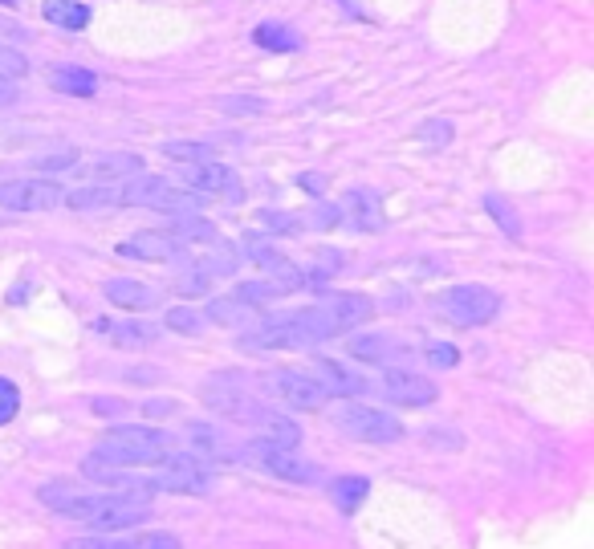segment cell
Masks as SVG:
<instances>
[{
	"label": "cell",
	"instance_id": "cell-22",
	"mask_svg": "<svg viewBox=\"0 0 594 549\" xmlns=\"http://www.w3.org/2000/svg\"><path fill=\"white\" fill-rule=\"evenodd\" d=\"M367 493H371V480L367 476H338L334 484H330V501H334V509L338 513H359V505L367 501Z\"/></svg>",
	"mask_w": 594,
	"mask_h": 549
},
{
	"label": "cell",
	"instance_id": "cell-12",
	"mask_svg": "<svg viewBox=\"0 0 594 549\" xmlns=\"http://www.w3.org/2000/svg\"><path fill=\"white\" fill-rule=\"evenodd\" d=\"M184 175V183L200 196H220V192H232L241 196V179H236L220 159H208V163H175Z\"/></svg>",
	"mask_w": 594,
	"mask_h": 549
},
{
	"label": "cell",
	"instance_id": "cell-32",
	"mask_svg": "<svg viewBox=\"0 0 594 549\" xmlns=\"http://www.w3.org/2000/svg\"><path fill=\"white\" fill-rule=\"evenodd\" d=\"M485 212L497 220V228H501L509 240H517V236H521V216L513 212V204H509L505 196H485Z\"/></svg>",
	"mask_w": 594,
	"mask_h": 549
},
{
	"label": "cell",
	"instance_id": "cell-21",
	"mask_svg": "<svg viewBox=\"0 0 594 549\" xmlns=\"http://www.w3.org/2000/svg\"><path fill=\"white\" fill-rule=\"evenodd\" d=\"M204 322L245 330V326H253V310H249V305H241L236 297H212V301L204 305Z\"/></svg>",
	"mask_w": 594,
	"mask_h": 549
},
{
	"label": "cell",
	"instance_id": "cell-47",
	"mask_svg": "<svg viewBox=\"0 0 594 549\" xmlns=\"http://www.w3.org/2000/svg\"><path fill=\"white\" fill-rule=\"evenodd\" d=\"M424 444H432V448H460L464 440H460V436H440V432H424Z\"/></svg>",
	"mask_w": 594,
	"mask_h": 549
},
{
	"label": "cell",
	"instance_id": "cell-45",
	"mask_svg": "<svg viewBox=\"0 0 594 549\" xmlns=\"http://www.w3.org/2000/svg\"><path fill=\"white\" fill-rule=\"evenodd\" d=\"M265 224H269V232H297V228H302V216L273 212V216H265Z\"/></svg>",
	"mask_w": 594,
	"mask_h": 549
},
{
	"label": "cell",
	"instance_id": "cell-49",
	"mask_svg": "<svg viewBox=\"0 0 594 549\" xmlns=\"http://www.w3.org/2000/svg\"><path fill=\"white\" fill-rule=\"evenodd\" d=\"M127 379H131V383H151V379H159V375H155V371H127Z\"/></svg>",
	"mask_w": 594,
	"mask_h": 549
},
{
	"label": "cell",
	"instance_id": "cell-24",
	"mask_svg": "<svg viewBox=\"0 0 594 549\" xmlns=\"http://www.w3.org/2000/svg\"><path fill=\"white\" fill-rule=\"evenodd\" d=\"M49 86L57 94H74V98H94L98 94V78L90 70H78V66H62L49 74Z\"/></svg>",
	"mask_w": 594,
	"mask_h": 549
},
{
	"label": "cell",
	"instance_id": "cell-43",
	"mask_svg": "<svg viewBox=\"0 0 594 549\" xmlns=\"http://www.w3.org/2000/svg\"><path fill=\"white\" fill-rule=\"evenodd\" d=\"M139 411H143L147 419H159V415H175V411H180V403H175V399H147Z\"/></svg>",
	"mask_w": 594,
	"mask_h": 549
},
{
	"label": "cell",
	"instance_id": "cell-11",
	"mask_svg": "<svg viewBox=\"0 0 594 549\" xmlns=\"http://www.w3.org/2000/svg\"><path fill=\"white\" fill-rule=\"evenodd\" d=\"M200 399H204V407H212L220 415H232V419H253V411H257V403L241 391V375H216V379H208L200 387Z\"/></svg>",
	"mask_w": 594,
	"mask_h": 549
},
{
	"label": "cell",
	"instance_id": "cell-25",
	"mask_svg": "<svg viewBox=\"0 0 594 549\" xmlns=\"http://www.w3.org/2000/svg\"><path fill=\"white\" fill-rule=\"evenodd\" d=\"M143 171V155H131V151H110V155H102L98 163H94V175L98 179H131V175H139Z\"/></svg>",
	"mask_w": 594,
	"mask_h": 549
},
{
	"label": "cell",
	"instance_id": "cell-16",
	"mask_svg": "<svg viewBox=\"0 0 594 549\" xmlns=\"http://www.w3.org/2000/svg\"><path fill=\"white\" fill-rule=\"evenodd\" d=\"M411 354L407 342L399 338H387V334H359L350 338V358H359L367 366H391V362H403Z\"/></svg>",
	"mask_w": 594,
	"mask_h": 549
},
{
	"label": "cell",
	"instance_id": "cell-27",
	"mask_svg": "<svg viewBox=\"0 0 594 549\" xmlns=\"http://www.w3.org/2000/svg\"><path fill=\"white\" fill-rule=\"evenodd\" d=\"M167 232L180 240V244H216V240H220V232H216L208 220H196L192 212L180 216V220H175V228H167Z\"/></svg>",
	"mask_w": 594,
	"mask_h": 549
},
{
	"label": "cell",
	"instance_id": "cell-34",
	"mask_svg": "<svg viewBox=\"0 0 594 549\" xmlns=\"http://www.w3.org/2000/svg\"><path fill=\"white\" fill-rule=\"evenodd\" d=\"M17 411H21V391H17V383H13V379H0V427L13 423Z\"/></svg>",
	"mask_w": 594,
	"mask_h": 549
},
{
	"label": "cell",
	"instance_id": "cell-19",
	"mask_svg": "<svg viewBox=\"0 0 594 549\" xmlns=\"http://www.w3.org/2000/svg\"><path fill=\"white\" fill-rule=\"evenodd\" d=\"M253 261H257V269L285 293V289H302L306 285V273L302 269H297L289 257H281L277 249H261V244H257V249H253Z\"/></svg>",
	"mask_w": 594,
	"mask_h": 549
},
{
	"label": "cell",
	"instance_id": "cell-41",
	"mask_svg": "<svg viewBox=\"0 0 594 549\" xmlns=\"http://www.w3.org/2000/svg\"><path fill=\"white\" fill-rule=\"evenodd\" d=\"M90 411H94V415H102V419H106V415L114 419V415L131 411V403H127V399H90Z\"/></svg>",
	"mask_w": 594,
	"mask_h": 549
},
{
	"label": "cell",
	"instance_id": "cell-46",
	"mask_svg": "<svg viewBox=\"0 0 594 549\" xmlns=\"http://www.w3.org/2000/svg\"><path fill=\"white\" fill-rule=\"evenodd\" d=\"M314 220H318V224H326V228H334V224H342V212H338V208H330V204H318Z\"/></svg>",
	"mask_w": 594,
	"mask_h": 549
},
{
	"label": "cell",
	"instance_id": "cell-38",
	"mask_svg": "<svg viewBox=\"0 0 594 549\" xmlns=\"http://www.w3.org/2000/svg\"><path fill=\"white\" fill-rule=\"evenodd\" d=\"M131 549H184L175 533H139V541Z\"/></svg>",
	"mask_w": 594,
	"mask_h": 549
},
{
	"label": "cell",
	"instance_id": "cell-42",
	"mask_svg": "<svg viewBox=\"0 0 594 549\" xmlns=\"http://www.w3.org/2000/svg\"><path fill=\"white\" fill-rule=\"evenodd\" d=\"M188 440H192V448H204V456L216 448V432H212V427H200V423L188 427Z\"/></svg>",
	"mask_w": 594,
	"mask_h": 549
},
{
	"label": "cell",
	"instance_id": "cell-50",
	"mask_svg": "<svg viewBox=\"0 0 594 549\" xmlns=\"http://www.w3.org/2000/svg\"><path fill=\"white\" fill-rule=\"evenodd\" d=\"M13 98H17V94H13V86H9L5 78H0V106H9Z\"/></svg>",
	"mask_w": 594,
	"mask_h": 549
},
{
	"label": "cell",
	"instance_id": "cell-6",
	"mask_svg": "<svg viewBox=\"0 0 594 549\" xmlns=\"http://www.w3.org/2000/svg\"><path fill=\"white\" fill-rule=\"evenodd\" d=\"M338 423V432L350 436V440H359V444H395L403 440V423L379 407H367V403H350L334 415Z\"/></svg>",
	"mask_w": 594,
	"mask_h": 549
},
{
	"label": "cell",
	"instance_id": "cell-18",
	"mask_svg": "<svg viewBox=\"0 0 594 549\" xmlns=\"http://www.w3.org/2000/svg\"><path fill=\"white\" fill-rule=\"evenodd\" d=\"M102 293H106V301L110 305H118V310H151V305L159 301V293L151 289V285H143V281H135V277H110L106 285H102Z\"/></svg>",
	"mask_w": 594,
	"mask_h": 549
},
{
	"label": "cell",
	"instance_id": "cell-10",
	"mask_svg": "<svg viewBox=\"0 0 594 549\" xmlns=\"http://www.w3.org/2000/svg\"><path fill=\"white\" fill-rule=\"evenodd\" d=\"M245 456L253 464H261L269 476L289 480V484H318L322 480V468L310 464V460H302V456H297V448L293 452H281V448H265L261 440H249L245 444Z\"/></svg>",
	"mask_w": 594,
	"mask_h": 549
},
{
	"label": "cell",
	"instance_id": "cell-36",
	"mask_svg": "<svg viewBox=\"0 0 594 549\" xmlns=\"http://www.w3.org/2000/svg\"><path fill=\"white\" fill-rule=\"evenodd\" d=\"M424 354H428V362H432V366H444V371H452V366L460 362V350H456L452 342H428V350H424Z\"/></svg>",
	"mask_w": 594,
	"mask_h": 549
},
{
	"label": "cell",
	"instance_id": "cell-31",
	"mask_svg": "<svg viewBox=\"0 0 594 549\" xmlns=\"http://www.w3.org/2000/svg\"><path fill=\"white\" fill-rule=\"evenodd\" d=\"M232 297L241 301V305H249V310H257V305L277 301V297H281V289H277L273 281H241V285L232 289Z\"/></svg>",
	"mask_w": 594,
	"mask_h": 549
},
{
	"label": "cell",
	"instance_id": "cell-9",
	"mask_svg": "<svg viewBox=\"0 0 594 549\" xmlns=\"http://www.w3.org/2000/svg\"><path fill=\"white\" fill-rule=\"evenodd\" d=\"M62 188L41 175H29V179H5L0 183V208L9 212H53L62 204Z\"/></svg>",
	"mask_w": 594,
	"mask_h": 549
},
{
	"label": "cell",
	"instance_id": "cell-48",
	"mask_svg": "<svg viewBox=\"0 0 594 549\" xmlns=\"http://www.w3.org/2000/svg\"><path fill=\"white\" fill-rule=\"evenodd\" d=\"M297 183H302V188H310L314 196H322V179H318V175H302V179H297Z\"/></svg>",
	"mask_w": 594,
	"mask_h": 549
},
{
	"label": "cell",
	"instance_id": "cell-30",
	"mask_svg": "<svg viewBox=\"0 0 594 549\" xmlns=\"http://www.w3.org/2000/svg\"><path fill=\"white\" fill-rule=\"evenodd\" d=\"M159 151H163L171 163H208V159H216V147H208V143H184V139L163 143Z\"/></svg>",
	"mask_w": 594,
	"mask_h": 549
},
{
	"label": "cell",
	"instance_id": "cell-3",
	"mask_svg": "<svg viewBox=\"0 0 594 549\" xmlns=\"http://www.w3.org/2000/svg\"><path fill=\"white\" fill-rule=\"evenodd\" d=\"M110 468H143V464H159L163 456H171V436L159 427H110L102 436V444L90 452Z\"/></svg>",
	"mask_w": 594,
	"mask_h": 549
},
{
	"label": "cell",
	"instance_id": "cell-15",
	"mask_svg": "<svg viewBox=\"0 0 594 549\" xmlns=\"http://www.w3.org/2000/svg\"><path fill=\"white\" fill-rule=\"evenodd\" d=\"M90 326H94V334H102L106 342L123 346V350H147V346L159 342V326H151V322H114V318H98V322H90Z\"/></svg>",
	"mask_w": 594,
	"mask_h": 549
},
{
	"label": "cell",
	"instance_id": "cell-23",
	"mask_svg": "<svg viewBox=\"0 0 594 549\" xmlns=\"http://www.w3.org/2000/svg\"><path fill=\"white\" fill-rule=\"evenodd\" d=\"M318 383L326 387V395H363V391H371L367 387V379H359V375H346L338 362H330V358H318Z\"/></svg>",
	"mask_w": 594,
	"mask_h": 549
},
{
	"label": "cell",
	"instance_id": "cell-1",
	"mask_svg": "<svg viewBox=\"0 0 594 549\" xmlns=\"http://www.w3.org/2000/svg\"><path fill=\"white\" fill-rule=\"evenodd\" d=\"M37 497L57 509L62 517H74V521H86L90 529L98 533H114V529H131L147 517V501L151 493H74L70 484H45L37 488Z\"/></svg>",
	"mask_w": 594,
	"mask_h": 549
},
{
	"label": "cell",
	"instance_id": "cell-51",
	"mask_svg": "<svg viewBox=\"0 0 594 549\" xmlns=\"http://www.w3.org/2000/svg\"><path fill=\"white\" fill-rule=\"evenodd\" d=\"M0 5H17V0H0Z\"/></svg>",
	"mask_w": 594,
	"mask_h": 549
},
{
	"label": "cell",
	"instance_id": "cell-20",
	"mask_svg": "<svg viewBox=\"0 0 594 549\" xmlns=\"http://www.w3.org/2000/svg\"><path fill=\"white\" fill-rule=\"evenodd\" d=\"M41 17L57 29H66V33H82L90 25V9L78 5V0H45L41 5Z\"/></svg>",
	"mask_w": 594,
	"mask_h": 549
},
{
	"label": "cell",
	"instance_id": "cell-4",
	"mask_svg": "<svg viewBox=\"0 0 594 549\" xmlns=\"http://www.w3.org/2000/svg\"><path fill=\"white\" fill-rule=\"evenodd\" d=\"M123 196V204H139V208H151V212H171V216H188V212H196L208 196H200V192H184V188H175L171 179H163V175H131L127 179V188L118 192Z\"/></svg>",
	"mask_w": 594,
	"mask_h": 549
},
{
	"label": "cell",
	"instance_id": "cell-44",
	"mask_svg": "<svg viewBox=\"0 0 594 549\" xmlns=\"http://www.w3.org/2000/svg\"><path fill=\"white\" fill-rule=\"evenodd\" d=\"M448 143L452 139V122H444V118H436V122H424V143Z\"/></svg>",
	"mask_w": 594,
	"mask_h": 549
},
{
	"label": "cell",
	"instance_id": "cell-40",
	"mask_svg": "<svg viewBox=\"0 0 594 549\" xmlns=\"http://www.w3.org/2000/svg\"><path fill=\"white\" fill-rule=\"evenodd\" d=\"M220 110L224 114H261L265 102H257V98H220Z\"/></svg>",
	"mask_w": 594,
	"mask_h": 549
},
{
	"label": "cell",
	"instance_id": "cell-8",
	"mask_svg": "<svg viewBox=\"0 0 594 549\" xmlns=\"http://www.w3.org/2000/svg\"><path fill=\"white\" fill-rule=\"evenodd\" d=\"M501 310V297L489 285H456L444 293V314L456 326H485Z\"/></svg>",
	"mask_w": 594,
	"mask_h": 549
},
{
	"label": "cell",
	"instance_id": "cell-28",
	"mask_svg": "<svg viewBox=\"0 0 594 549\" xmlns=\"http://www.w3.org/2000/svg\"><path fill=\"white\" fill-rule=\"evenodd\" d=\"M350 212H354V228L359 232H379L383 228V212H379V200L371 192H354Z\"/></svg>",
	"mask_w": 594,
	"mask_h": 549
},
{
	"label": "cell",
	"instance_id": "cell-26",
	"mask_svg": "<svg viewBox=\"0 0 594 549\" xmlns=\"http://www.w3.org/2000/svg\"><path fill=\"white\" fill-rule=\"evenodd\" d=\"M62 204H70L74 212H94V208H114V204H123V196L110 192V188H78V192H66Z\"/></svg>",
	"mask_w": 594,
	"mask_h": 549
},
{
	"label": "cell",
	"instance_id": "cell-5",
	"mask_svg": "<svg viewBox=\"0 0 594 549\" xmlns=\"http://www.w3.org/2000/svg\"><path fill=\"white\" fill-rule=\"evenodd\" d=\"M257 387H261L269 399H281V403L293 407V411H314V407H322V403L330 399L326 387L318 383V375L285 371V366H277V371H261V375H257Z\"/></svg>",
	"mask_w": 594,
	"mask_h": 549
},
{
	"label": "cell",
	"instance_id": "cell-17",
	"mask_svg": "<svg viewBox=\"0 0 594 549\" xmlns=\"http://www.w3.org/2000/svg\"><path fill=\"white\" fill-rule=\"evenodd\" d=\"M253 423L261 427V444L265 448H281V452H293L297 444H302V423H293L289 415H277V411H265L257 407L253 411Z\"/></svg>",
	"mask_w": 594,
	"mask_h": 549
},
{
	"label": "cell",
	"instance_id": "cell-7",
	"mask_svg": "<svg viewBox=\"0 0 594 549\" xmlns=\"http://www.w3.org/2000/svg\"><path fill=\"white\" fill-rule=\"evenodd\" d=\"M147 488H163V493H188V497H204L212 493V472L204 468V460L196 452L188 456H163L159 472Z\"/></svg>",
	"mask_w": 594,
	"mask_h": 549
},
{
	"label": "cell",
	"instance_id": "cell-29",
	"mask_svg": "<svg viewBox=\"0 0 594 549\" xmlns=\"http://www.w3.org/2000/svg\"><path fill=\"white\" fill-rule=\"evenodd\" d=\"M253 41L261 45V49H277V53H293L297 45V33L289 29V25H277V21H265V25H257V33H253Z\"/></svg>",
	"mask_w": 594,
	"mask_h": 549
},
{
	"label": "cell",
	"instance_id": "cell-33",
	"mask_svg": "<svg viewBox=\"0 0 594 549\" xmlns=\"http://www.w3.org/2000/svg\"><path fill=\"white\" fill-rule=\"evenodd\" d=\"M163 326H171L175 334H200V330H204V314L188 310V305H175V310H167Z\"/></svg>",
	"mask_w": 594,
	"mask_h": 549
},
{
	"label": "cell",
	"instance_id": "cell-13",
	"mask_svg": "<svg viewBox=\"0 0 594 549\" xmlns=\"http://www.w3.org/2000/svg\"><path fill=\"white\" fill-rule=\"evenodd\" d=\"M383 395L399 407H428L436 403V383H428L424 375H411V371H399V366H391V371L383 375Z\"/></svg>",
	"mask_w": 594,
	"mask_h": 549
},
{
	"label": "cell",
	"instance_id": "cell-2",
	"mask_svg": "<svg viewBox=\"0 0 594 549\" xmlns=\"http://www.w3.org/2000/svg\"><path fill=\"white\" fill-rule=\"evenodd\" d=\"M289 318L302 330V342L310 350V346L338 338L354 326H367L375 318V301L367 293H334V297H322L318 305H306V310H293Z\"/></svg>",
	"mask_w": 594,
	"mask_h": 549
},
{
	"label": "cell",
	"instance_id": "cell-37",
	"mask_svg": "<svg viewBox=\"0 0 594 549\" xmlns=\"http://www.w3.org/2000/svg\"><path fill=\"white\" fill-rule=\"evenodd\" d=\"M78 163V155L74 151H62V155H41V159H33L29 167L41 175V171H66V167H74Z\"/></svg>",
	"mask_w": 594,
	"mask_h": 549
},
{
	"label": "cell",
	"instance_id": "cell-35",
	"mask_svg": "<svg viewBox=\"0 0 594 549\" xmlns=\"http://www.w3.org/2000/svg\"><path fill=\"white\" fill-rule=\"evenodd\" d=\"M29 74V61L17 53V49H9V45H0V78H25Z\"/></svg>",
	"mask_w": 594,
	"mask_h": 549
},
{
	"label": "cell",
	"instance_id": "cell-39",
	"mask_svg": "<svg viewBox=\"0 0 594 549\" xmlns=\"http://www.w3.org/2000/svg\"><path fill=\"white\" fill-rule=\"evenodd\" d=\"M62 549H131V545L114 541V537H74V541H66Z\"/></svg>",
	"mask_w": 594,
	"mask_h": 549
},
{
	"label": "cell",
	"instance_id": "cell-14",
	"mask_svg": "<svg viewBox=\"0 0 594 549\" xmlns=\"http://www.w3.org/2000/svg\"><path fill=\"white\" fill-rule=\"evenodd\" d=\"M118 253H123V257H139V261H155V265H163V261L184 257V244L175 240L171 232L151 228V232H139V236L123 240V244H118Z\"/></svg>",
	"mask_w": 594,
	"mask_h": 549
}]
</instances>
